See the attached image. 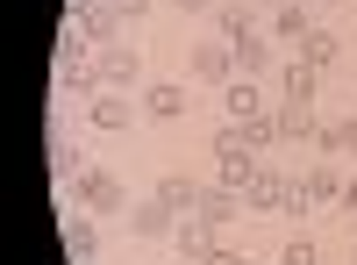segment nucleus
<instances>
[{
    "instance_id": "30",
    "label": "nucleus",
    "mask_w": 357,
    "mask_h": 265,
    "mask_svg": "<svg viewBox=\"0 0 357 265\" xmlns=\"http://www.w3.org/2000/svg\"><path fill=\"white\" fill-rule=\"evenodd\" d=\"M343 8H350V0H343Z\"/></svg>"
},
{
    "instance_id": "24",
    "label": "nucleus",
    "mask_w": 357,
    "mask_h": 265,
    "mask_svg": "<svg viewBox=\"0 0 357 265\" xmlns=\"http://www.w3.org/2000/svg\"><path fill=\"white\" fill-rule=\"evenodd\" d=\"M107 8H114V15H122V22H129V15L143 22V15H151V8H158V0H107Z\"/></svg>"
},
{
    "instance_id": "22",
    "label": "nucleus",
    "mask_w": 357,
    "mask_h": 265,
    "mask_svg": "<svg viewBox=\"0 0 357 265\" xmlns=\"http://www.w3.org/2000/svg\"><path fill=\"white\" fill-rule=\"evenodd\" d=\"M50 172H57V180H79V151H72V143H50Z\"/></svg>"
},
{
    "instance_id": "16",
    "label": "nucleus",
    "mask_w": 357,
    "mask_h": 265,
    "mask_svg": "<svg viewBox=\"0 0 357 265\" xmlns=\"http://www.w3.org/2000/svg\"><path fill=\"white\" fill-rule=\"evenodd\" d=\"M321 151H329V158H357V115H336V122H321Z\"/></svg>"
},
{
    "instance_id": "13",
    "label": "nucleus",
    "mask_w": 357,
    "mask_h": 265,
    "mask_svg": "<svg viewBox=\"0 0 357 265\" xmlns=\"http://www.w3.org/2000/svg\"><path fill=\"white\" fill-rule=\"evenodd\" d=\"M65 251H72V265H79V258H93V251H100V215H86V208H79V215L65 222Z\"/></svg>"
},
{
    "instance_id": "9",
    "label": "nucleus",
    "mask_w": 357,
    "mask_h": 265,
    "mask_svg": "<svg viewBox=\"0 0 357 265\" xmlns=\"http://www.w3.org/2000/svg\"><path fill=\"white\" fill-rule=\"evenodd\" d=\"M143 115H151V122H178V115H186V86H178V79L143 86Z\"/></svg>"
},
{
    "instance_id": "27",
    "label": "nucleus",
    "mask_w": 357,
    "mask_h": 265,
    "mask_svg": "<svg viewBox=\"0 0 357 265\" xmlns=\"http://www.w3.org/2000/svg\"><path fill=\"white\" fill-rule=\"evenodd\" d=\"M343 208H350V215H357V180H350V187H343Z\"/></svg>"
},
{
    "instance_id": "14",
    "label": "nucleus",
    "mask_w": 357,
    "mask_h": 265,
    "mask_svg": "<svg viewBox=\"0 0 357 265\" xmlns=\"http://www.w3.org/2000/svg\"><path fill=\"white\" fill-rule=\"evenodd\" d=\"M336 50H343V43H336V29H321V22H314L307 36H301V65H314V72H329V65H336Z\"/></svg>"
},
{
    "instance_id": "17",
    "label": "nucleus",
    "mask_w": 357,
    "mask_h": 265,
    "mask_svg": "<svg viewBox=\"0 0 357 265\" xmlns=\"http://www.w3.org/2000/svg\"><path fill=\"white\" fill-rule=\"evenodd\" d=\"M222 101H229V122H250V115H264L257 79H229V86H222Z\"/></svg>"
},
{
    "instance_id": "23",
    "label": "nucleus",
    "mask_w": 357,
    "mask_h": 265,
    "mask_svg": "<svg viewBox=\"0 0 357 265\" xmlns=\"http://www.w3.org/2000/svg\"><path fill=\"white\" fill-rule=\"evenodd\" d=\"M279 265H314V244H307V237H293V244L279 251Z\"/></svg>"
},
{
    "instance_id": "11",
    "label": "nucleus",
    "mask_w": 357,
    "mask_h": 265,
    "mask_svg": "<svg viewBox=\"0 0 357 265\" xmlns=\"http://www.w3.org/2000/svg\"><path fill=\"white\" fill-rule=\"evenodd\" d=\"M158 201H165L172 215H193V208H200V187H193V172H165V180H158Z\"/></svg>"
},
{
    "instance_id": "6",
    "label": "nucleus",
    "mask_w": 357,
    "mask_h": 265,
    "mask_svg": "<svg viewBox=\"0 0 357 265\" xmlns=\"http://www.w3.org/2000/svg\"><path fill=\"white\" fill-rule=\"evenodd\" d=\"M293 187H301L307 208H336V201H343V172H336V165H314V172H301Z\"/></svg>"
},
{
    "instance_id": "10",
    "label": "nucleus",
    "mask_w": 357,
    "mask_h": 265,
    "mask_svg": "<svg viewBox=\"0 0 357 265\" xmlns=\"http://www.w3.org/2000/svg\"><path fill=\"white\" fill-rule=\"evenodd\" d=\"M193 215H200L207 229H229L236 215H243V194H236V187H215V194H207V187H200V208H193Z\"/></svg>"
},
{
    "instance_id": "8",
    "label": "nucleus",
    "mask_w": 357,
    "mask_h": 265,
    "mask_svg": "<svg viewBox=\"0 0 357 265\" xmlns=\"http://www.w3.org/2000/svg\"><path fill=\"white\" fill-rule=\"evenodd\" d=\"M286 194H293V180H279V172H257V180L243 187V208H250V215H279Z\"/></svg>"
},
{
    "instance_id": "1",
    "label": "nucleus",
    "mask_w": 357,
    "mask_h": 265,
    "mask_svg": "<svg viewBox=\"0 0 357 265\" xmlns=\"http://www.w3.org/2000/svg\"><path fill=\"white\" fill-rule=\"evenodd\" d=\"M72 201L86 215H129V194H122V180L114 172H100V165H86L79 180H72Z\"/></svg>"
},
{
    "instance_id": "15",
    "label": "nucleus",
    "mask_w": 357,
    "mask_h": 265,
    "mask_svg": "<svg viewBox=\"0 0 357 265\" xmlns=\"http://www.w3.org/2000/svg\"><path fill=\"white\" fill-rule=\"evenodd\" d=\"M314 94H321V72L293 57V65H286V108H314Z\"/></svg>"
},
{
    "instance_id": "20",
    "label": "nucleus",
    "mask_w": 357,
    "mask_h": 265,
    "mask_svg": "<svg viewBox=\"0 0 357 265\" xmlns=\"http://www.w3.org/2000/svg\"><path fill=\"white\" fill-rule=\"evenodd\" d=\"M79 72H86V36H79V29H65V43H57V86L79 79Z\"/></svg>"
},
{
    "instance_id": "26",
    "label": "nucleus",
    "mask_w": 357,
    "mask_h": 265,
    "mask_svg": "<svg viewBox=\"0 0 357 265\" xmlns=\"http://www.w3.org/2000/svg\"><path fill=\"white\" fill-rule=\"evenodd\" d=\"M178 8H186V15H207V8H215V0H178Z\"/></svg>"
},
{
    "instance_id": "4",
    "label": "nucleus",
    "mask_w": 357,
    "mask_h": 265,
    "mask_svg": "<svg viewBox=\"0 0 357 265\" xmlns=\"http://www.w3.org/2000/svg\"><path fill=\"white\" fill-rule=\"evenodd\" d=\"M215 237H222V229H207L200 215H178V229H172V258H193V265H207Z\"/></svg>"
},
{
    "instance_id": "18",
    "label": "nucleus",
    "mask_w": 357,
    "mask_h": 265,
    "mask_svg": "<svg viewBox=\"0 0 357 265\" xmlns=\"http://www.w3.org/2000/svg\"><path fill=\"white\" fill-rule=\"evenodd\" d=\"M86 115H93V129H129V94H93Z\"/></svg>"
},
{
    "instance_id": "12",
    "label": "nucleus",
    "mask_w": 357,
    "mask_h": 265,
    "mask_svg": "<svg viewBox=\"0 0 357 265\" xmlns=\"http://www.w3.org/2000/svg\"><path fill=\"white\" fill-rule=\"evenodd\" d=\"M186 65H193V79H236V57H229V43H200L193 57H186Z\"/></svg>"
},
{
    "instance_id": "29",
    "label": "nucleus",
    "mask_w": 357,
    "mask_h": 265,
    "mask_svg": "<svg viewBox=\"0 0 357 265\" xmlns=\"http://www.w3.org/2000/svg\"><path fill=\"white\" fill-rule=\"evenodd\" d=\"M79 265H93V258H79Z\"/></svg>"
},
{
    "instance_id": "5",
    "label": "nucleus",
    "mask_w": 357,
    "mask_h": 265,
    "mask_svg": "<svg viewBox=\"0 0 357 265\" xmlns=\"http://www.w3.org/2000/svg\"><path fill=\"white\" fill-rule=\"evenodd\" d=\"M129 229H136V237H151V244H172V229H178V215H172L165 201L151 194V201H136V208H129Z\"/></svg>"
},
{
    "instance_id": "19",
    "label": "nucleus",
    "mask_w": 357,
    "mask_h": 265,
    "mask_svg": "<svg viewBox=\"0 0 357 265\" xmlns=\"http://www.w3.org/2000/svg\"><path fill=\"white\" fill-rule=\"evenodd\" d=\"M264 29H272L279 43H301L314 22H307V8H301V0H293V8H272V22H264Z\"/></svg>"
},
{
    "instance_id": "7",
    "label": "nucleus",
    "mask_w": 357,
    "mask_h": 265,
    "mask_svg": "<svg viewBox=\"0 0 357 265\" xmlns=\"http://www.w3.org/2000/svg\"><path fill=\"white\" fill-rule=\"evenodd\" d=\"M215 165H222V187H236V194L257 180V165H250V151H243L236 136H215Z\"/></svg>"
},
{
    "instance_id": "31",
    "label": "nucleus",
    "mask_w": 357,
    "mask_h": 265,
    "mask_svg": "<svg viewBox=\"0 0 357 265\" xmlns=\"http://www.w3.org/2000/svg\"><path fill=\"white\" fill-rule=\"evenodd\" d=\"M350 258H357V251H350Z\"/></svg>"
},
{
    "instance_id": "28",
    "label": "nucleus",
    "mask_w": 357,
    "mask_h": 265,
    "mask_svg": "<svg viewBox=\"0 0 357 265\" xmlns=\"http://www.w3.org/2000/svg\"><path fill=\"white\" fill-rule=\"evenodd\" d=\"M264 8H293V0H264ZM301 8H307V0H301Z\"/></svg>"
},
{
    "instance_id": "25",
    "label": "nucleus",
    "mask_w": 357,
    "mask_h": 265,
    "mask_svg": "<svg viewBox=\"0 0 357 265\" xmlns=\"http://www.w3.org/2000/svg\"><path fill=\"white\" fill-rule=\"evenodd\" d=\"M207 265H243V251H222V244H215V251H207Z\"/></svg>"
},
{
    "instance_id": "2",
    "label": "nucleus",
    "mask_w": 357,
    "mask_h": 265,
    "mask_svg": "<svg viewBox=\"0 0 357 265\" xmlns=\"http://www.w3.org/2000/svg\"><path fill=\"white\" fill-rule=\"evenodd\" d=\"M93 72H100V86H129V79H143V57H136V43H100V57H93Z\"/></svg>"
},
{
    "instance_id": "3",
    "label": "nucleus",
    "mask_w": 357,
    "mask_h": 265,
    "mask_svg": "<svg viewBox=\"0 0 357 265\" xmlns=\"http://www.w3.org/2000/svg\"><path fill=\"white\" fill-rule=\"evenodd\" d=\"M229 57H236V79H257L272 65V36H264V29H243V36H229Z\"/></svg>"
},
{
    "instance_id": "21",
    "label": "nucleus",
    "mask_w": 357,
    "mask_h": 265,
    "mask_svg": "<svg viewBox=\"0 0 357 265\" xmlns=\"http://www.w3.org/2000/svg\"><path fill=\"white\" fill-rule=\"evenodd\" d=\"M215 22H222V43H229V36H243V29H257L250 8H215Z\"/></svg>"
}]
</instances>
